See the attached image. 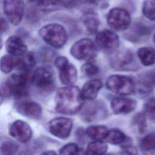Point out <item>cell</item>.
Returning a JSON list of instances; mask_svg holds the SVG:
<instances>
[{
    "label": "cell",
    "instance_id": "20",
    "mask_svg": "<svg viewBox=\"0 0 155 155\" xmlns=\"http://www.w3.org/2000/svg\"><path fill=\"white\" fill-rule=\"evenodd\" d=\"M87 134L94 140L105 139L108 133V129L102 125L91 126L87 129Z\"/></svg>",
    "mask_w": 155,
    "mask_h": 155
},
{
    "label": "cell",
    "instance_id": "25",
    "mask_svg": "<svg viewBox=\"0 0 155 155\" xmlns=\"http://www.w3.org/2000/svg\"><path fill=\"white\" fill-rule=\"evenodd\" d=\"M17 150V145L10 140L4 142L0 147L1 153L3 154H15Z\"/></svg>",
    "mask_w": 155,
    "mask_h": 155
},
{
    "label": "cell",
    "instance_id": "24",
    "mask_svg": "<svg viewBox=\"0 0 155 155\" xmlns=\"http://www.w3.org/2000/svg\"><path fill=\"white\" fill-rule=\"evenodd\" d=\"M105 139L110 143L117 145L124 142L125 139V136L119 130H113L108 131Z\"/></svg>",
    "mask_w": 155,
    "mask_h": 155
},
{
    "label": "cell",
    "instance_id": "27",
    "mask_svg": "<svg viewBox=\"0 0 155 155\" xmlns=\"http://www.w3.org/2000/svg\"><path fill=\"white\" fill-rule=\"evenodd\" d=\"M133 126H134L139 133H143L146 127V119L143 114L139 113L135 116L133 119Z\"/></svg>",
    "mask_w": 155,
    "mask_h": 155
},
{
    "label": "cell",
    "instance_id": "3",
    "mask_svg": "<svg viewBox=\"0 0 155 155\" xmlns=\"http://www.w3.org/2000/svg\"><path fill=\"white\" fill-rule=\"evenodd\" d=\"M30 82L41 92H50L54 88L53 71L49 66L37 68L31 75Z\"/></svg>",
    "mask_w": 155,
    "mask_h": 155
},
{
    "label": "cell",
    "instance_id": "11",
    "mask_svg": "<svg viewBox=\"0 0 155 155\" xmlns=\"http://www.w3.org/2000/svg\"><path fill=\"white\" fill-rule=\"evenodd\" d=\"M96 41L101 49L108 51H111L116 49L119 42L117 35L108 30L99 31L96 35Z\"/></svg>",
    "mask_w": 155,
    "mask_h": 155
},
{
    "label": "cell",
    "instance_id": "21",
    "mask_svg": "<svg viewBox=\"0 0 155 155\" xmlns=\"http://www.w3.org/2000/svg\"><path fill=\"white\" fill-rule=\"evenodd\" d=\"M108 148L107 145L102 140H94L89 143L87 149V154H104Z\"/></svg>",
    "mask_w": 155,
    "mask_h": 155
},
{
    "label": "cell",
    "instance_id": "35",
    "mask_svg": "<svg viewBox=\"0 0 155 155\" xmlns=\"http://www.w3.org/2000/svg\"><path fill=\"white\" fill-rule=\"evenodd\" d=\"M58 1L59 4L64 7H70L73 6L75 2H76L77 0H58Z\"/></svg>",
    "mask_w": 155,
    "mask_h": 155
},
{
    "label": "cell",
    "instance_id": "36",
    "mask_svg": "<svg viewBox=\"0 0 155 155\" xmlns=\"http://www.w3.org/2000/svg\"><path fill=\"white\" fill-rule=\"evenodd\" d=\"M124 151H125L124 153L127 154H137L136 149L133 147H127L124 148Z\"/></svg>",
    "mask_w": 155,
    "mask_h": 155
},
{
    "label": "cell",
    "instance_id": "39",
    "mask_svg": "<svg viewBox=\"0 0 155 155\" xmlns=\"http://www.w3.org/2000/svg\"><path fill=\"white\" fill-rule=\"evenodd\" d=\"M2 45H3V41H2V39L0 38V50L2 47Z\"/></svg>",
    "mask_w": 155,
    "mask_h": 155
},
{
    "label": "cell",
    "instance_id": "18",
    "mask_svg": "<svg viewBox=\"0 0 155 155\" xmlns=\"http://www.w3.org/2000/svg\"><path fill=\"white\" fill-rule=\"evenodd\" d=\"M19 56H15L10 54L2 56L0 59V70L4 73H10L16 68Z\"/></svg>",
    "mask_w": 155,
    "mask_h": 155
},
{
    "label": "cell",
    "instance_id": "7",
    "mask_svg": "<svg viewBox=\"0 0 155 155\" xmlns=\"http://www.w3.org/2000/svg\"><path fill=\"white\" fill-rule=\"evenodd\" d=\"M71 54L79 60H90L96 54V48L93 42L87 38L75 42L70 49Z\"/></svg>",
    "mask_w": 155,
    "mask_h": 155
},
{
    "label": "cell",
    "instance_id": "31",
    "mask_svg": "<svg viewBox=\"0 0 155 155\" xmlns=\"http://www.w3.org/2000/svg\"><path fill=\"white\" fill-rule=\"evenodd\" d=\"M34 4L41 8H50L56 6L59 2L58 0H35L33 2Z\"/></svg>",
    "mask_w": 155,
    "mask_h": 155
},
{
    "label": "cell",
    "instance_id": "38",
    "mask_svg": "<svg viewBox=\"0 0 155 155\" xmlns=\"http://www.w3.org/2000/svg\"><path fill=\"white\" fill-rule=\"evenodd\" d=\"M3 98H4V95H3L2 93L0 91V104H1L2 103V102Z\"/></svg>",
    "mask_w": 155,
    "mask_h": 155
},
{
    "label": "cell",
    "instance_id": "17",
    "mask_svg": "<svg viewBox=\"0 0 155 155\" xmlns=\"http://www.w3.org/2000/svg\"><path fill=\"white\" fill-rule=\"evenodd\" d=\"M36 64L35 54L31 51H27L24 55L19 56L16 69L19 71L30 72Z\"/></svg>",
    "mask_w": 155,
    "mask_h": 155
},
{
    "label": "cell",
    "instance_id": "8",
    "mask_svg": "<svg viewBox=\"0 0 155 155\" xmlns=\"http://www.w3.org/2000/svg\"><path fill=\"white\" fill-rule=\"evenodd\" d=\"M3 10L8 21L13 25H18L24 16V4L22 0H4Z\"/></svg>",
    "mask_w": 155,
    "mask_h": 155
},
{
    "label": "cell",
    "instance_id": "33",
    "mask_svg": "<svg viewBox=\"0 0 155 155\" xmlns=\"http://www.w3.org/2000/svg\"><path fill=\"white\" fill-rule=\"evenodd\" d=\"M55 65L58 69L64 66L65 64L68 63V59L64 56H59L55 59Z\"/></svg>",
    "mask_w": 155,
    "mask_h": 155
},
{
    "label": "cell",
    "instance_id": "12",
    "mask_svg": "<svg viewBox=\"0 0 155 155\" xmlns=\"http://www.w3.org/2000/svg\"><path fill=\"white\" fill-rule=\"evenodd\" d=\"M17 111L21 115L33 119H38L42 115L41 105L34 101H24L16 105Z\"/></svg>",
    "mask_w": 155,
    "mask_h": 155
},
{
    "label": "cell",
    "instance_id": "32",
    "mask_svg": "<svg viewBox=\"0 0 155 155\" xmlns=\"http://www.w3.org/2000/svg\"><path fill=\"white\" fill-rule=\"evenodd\" d=\"M99 22L94 18H88L85 20V25L88 31L91 33H95L97 29Z\"/></svg>",
    "mask_w": 155,
    "mask_h": 155
},
{
    "label": "cell",
    "instance_id": "14",
    "mask_svg": "<svg viewBox=\"0 0 155 155\" xmlns=\"http://www.w3.org/2000/svg\"><path fill=\"white\" fill-rule=\"evenodd\" d=\"M136 107V101L130 98L116 97L112 99L111 108L115 114H127Z\"/></svg>",
    "mask_w": 155,
    "mask_h": 155
},
{
    "label": "cell",
    "instance_id": "10",
    "mask_svg": "<svg viewBox=\"0 0 155 155\" xmlns=\"http://www.w3.org/2000/svg\"><path fill=\"white\" fill-rule=\"evenodd\" d=\"M72 127V120L64 117L54 118L48 124L50 132L53 136L62 139H65L69 137Z\"/></svg>",
    "mask_w": 155,
    "mask_h": 155
},
{
    "label": "cell",
    "instance_id": "29",
    "mask_svg": "<svg viewBox=\"0 0 155 155\" xmlns=\"http://www.w3.org/2000/svg\"><path fill=\"white\" fill-rule=\"evenodd\" d=\"M79 148L76 143H68L61 147L59 150L61 154H75L79 151Z\"/></svg>",
    "mask_w": 155,
    "mask_h": 155
},
{
    "label": "cell",
    "instance_id": "13",
    "mask_svg": "<svg viewBox=\"0 0 155 155\" xmlns=\"http://www.w3.org/2000/svg\"><path fill=\"white\" fill-rule=\"evenodd\" d=\"M5 48L8 54L21 56L26 53L27 47L22 39L16 35L10 36L5 42Z\"/></svg>",
    "mask_w": 155,
    "mask_h": 155
},
{
    "label": "cell",
    "instance_id": "9",
    "mask_svg": "<svg viewBox=\"0 0 155 155\" xmlns=\"http://www.w3.org/2000/svg\"><path fill=\"white\" fill-rule=\"evenodd\" d=\"M9 134L22 143L28 142L32 137L33 131L30 125L22 120H16L9 126Z\"/></svg>",
    "mask_w": 155,
    "mask_h": 155
},
{
    "label": "cell",
    "instance_id": "37",
    "mask_svg": "<svg viewBox=\"0 0 155 155\" xmlns=\"http://www.w3.org/2000/svg\"><path fill=\"white\" fill-rule=\"evenodd\" d=\"M42 154H56V153L53 151H45V152H43Z\"/></svg>",
    "mask_w": 155,
    "mask_h": 155
},
{
    "label": "cell",
    "instance_id": "16",
    "mask_svg": "<svg viewBox=\"0 0 155 155\" xmlns=\"http://www.w3.org/2000/svg\"><path fill=\"white\" fill-rule=\"evenodd\" d=\"M102 87V82L99 79H91L87 82L83 86L81 94L84 99L94 100Z\"/></svg>",
    "mask_w": 155,
    "mask_h": 155
},
{
    "label": "cell",
    "instance_id": "34",
    "mask_svg": "<svg viewBox=\"0 0 155 155\" xmlns=\"http://www.w3.org/2000/svg\"><path fill=\"white\" fill-rule=\"evenodd\" d=\"M8 28V24L5 19L0 18V34L5 32Z\"/></svg>",
    "mask_w": 155,
    "mask_h": 155
},
{
    "label": "cell",
    "instance_id": "5",
    "mask_svg": "<svg viewBox=\"0 0 155 155\" xmlns=\"http://www.w3.org/2000/svg\"><path fill=\"white\" fill-rule=\"evenodd\" d=\"M107 87L113 93L119 95H128L132 93L135 88L133 80L125 76L112 75L107 81Z\"/></svg>",
    "mask_w": 155,
    "mask_h": 155
},
{
    "label": "cell",
    "instance_id": "26",
    "mask_svg": "<svg viewBox=\"0 0 155 155\" xmlns=\"http://www.w3.org/2000/svg\"><path fill=\"white\" fill-rule=\"evenodd\" d=\"M141 82L143 89L149 90L152 87L155 86V71L147 74L142 78Z\"/></svg>",
    "mask_w": 155,
    "mask_h": 155
},
{
    "label": "cell",
    "instance_id": "28",
    "mask_svg": "<svg viewBox=\"0 0 155 155\" xmlns=\"http://www.w3.org/2000/svg\"><path fill=\"white\" fill-rule=\"evenodd\" d=\"M145 111L150 119L155 120V97L150 98L146 102Z\"/></svg>",
    "mask_w": 155,
    "mask_h": 155
},
{
    "label": "cell",
    "instance_id": "22",
    "mask_svg": "<svg viewBox=\"0 0 155 155\" xmlns=\"http://www.w3.org/2000/svg\"><path fill=\"white\" fill-rule=\"evenodd\" d=\"M142 11L146 18L150 21H155V0H144Z\"/></svg>",
    "mask_w": 155,
    "mask_h": 155
},
{
    "label": "cell",
    "instance_id": "30",
    "mask_svg": "<svg viewBox=\"0 0 155 155\" xmlns=\"http://www.w3.org/2000/svg\"><path fill=\"white\" fill-rule=\"evenodd\" d=\"M82 71L85 76L91 77L97 74L99 70L95 65L91 63H87L82 67Z\"/></svg>",
    "mask_w": 155,
    "mask_h": 155
},
{
    "label": "cell",
    "instance_id": "15",
    "mask_svg": "<svg viewBox=\"0 0 155 155\" xmlns=\"http://www.w3.org/2000/svg\"><path fill=\"white\" fill-rule=\"evenodd\" d=\"M58 70H59V79L63 84L72 85L76 82L78 73L74 65L67 63Z\"/></svg>",
    "mask_w": 155,
    "mask_h": 155
},
{
    "label": "cell",
    "instance_id": "6",
    "mask_svg": "<svg viewBox=\"0 0 155 155\" xmlns=\"http://www.w3.org/2000/svg\"><path fill=\"white\" fill-rule=\"evenodd\" d=\"M107 21L108 25L117 31L127 29L130 25L131 18L127 10L122 8H111L108 13Z\"/></svg>",
    "mask_w": 155,
    "mask_h": 155
},
{
    "label": "cell",
    "instance_id": "19",
    "mask_svg": "<svg viewBox=\"0 0 155 155\" xmlns=\"http://www.w3.org/2000/svg\"><path fill=\"white\" fill-rule=\"evenodd\" d=\"M138 57L142 64L149 66L155 63V49L151 47H142L137 51Z\"/></svg>",
    "mask_w": 155,
    "mask_h": 155
},
{
    "label": "cell",
    "instance_id": "1",
    "mask_svg": "<svg viewBox=\"0 0 155 155\" xmlns=\"http://www.w3.org/2000/svg\"><path fill=\"white\" fill-rule=\"evenodd\" d=\"M84 99L81 91L75 86L68 85L59 88L56 93V110L65 114L78 113L84 105Z\"/></svg>",
    "mask_w": 155,
    "mask_h": 155
},
{
    "label": "cell",
    "instance_id": "40",
    "mask_svg": "<svg viewBox=\"0 0 155 155\" xmlns=\"http://www.w3.org/2000/svg\"><path fill=\"white\" fill-rule=\"evenodd\" d=\"M153 39H154V42H155V34H154V37H153Z\"/></svg>",
    "mask_w": 155,
    "mask_h": 155
},
{
    "label": "cell",
    "instance_id": "4",
    "mask_svg": "<svg viewBox=\"0 0 155 155\" xmlns=\"http://www.w3.org/2000/svg\"><path fill=\"white\" fill-rule=\"evenodd\" d=\"M29 72L19 71L12 74L7 79L5 87L9 93L16 97H22L28 93V84L30 82Z\"/></svg>",
    "mask_w": 155,
    "mask_h": 155
},
{
    "label": "cell",
    "instance_id": "23",
    "mask_svg": "<svg viewBox=\"0 0 155 155\" xmlns=\"http://www.w3.org/2000/svg\"><path fill=\"white\" fill-rule=\"evenodd\" d=\"M142 151H151L155 150V132L151 133L144 137L140 143Z\"/></svg>",
    "mask_w": 155,
    "mask_h": 155
},
{
    "label": "cell",
    "instance_id": "2",
    "mask_svg": "<svg viewBox=\"0 0 155 155\" xmlns=\"http://www.w3.org/2000/svg\"><path fill=\"white\" fill-rule=\"evenodd\" d=\"M42 39L49 45L56 48L62 47L67 40V34L63 26L59 24H48L39 31Z\"/></svg>",
    "mask_w": 155,
    "mask_h": 155
},
{
    "label": "cell",
    "instance_id": "41",
    "mask_svg": "<svg viewBox=\"0 0 155 155\" xmlns=\"http://www.w3.org/2000/svg\"><path fill=\"white\" fill-rule=\"evenodd\" d=\"M30 2H33V1H35V0H28Z\"/></svg>",
    "mask_w": 155,
    "mask_h": 155
}]
</instances>
